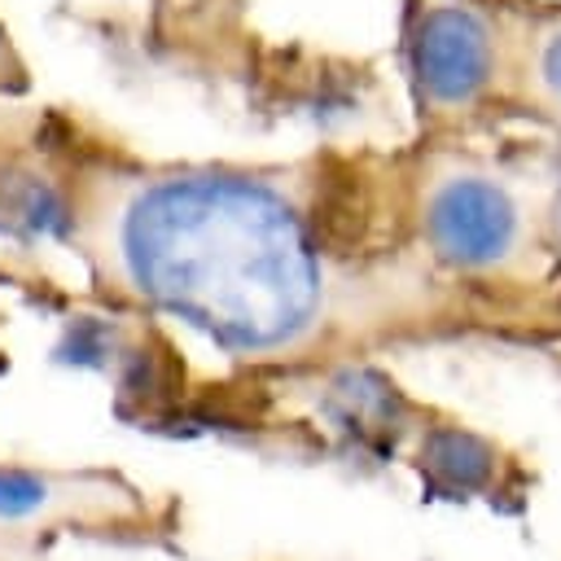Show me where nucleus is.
Masks as SVG:
<instances>
[{
	"mask_svg": "<svg viewBox=\"0 0 561 561\" xmlns=\"http://www.w3.org/2000/svg\"><path fill=\"white\" fill-rule=\"evenodd\" d=\"M79 175V197L48 175L61 197L57 237L79 232L123 289L232 351H272L316 324L320 245L276 184L224 167Z\"/></svg>",
	"mask_w": 561,
	"mask_h": 561,
	"instance_id": "f257e3e1",
	"label": "nucleus"
},
{
	"mask_svg": "<svg viewBox=\"0 0 561 561\" xmlns=\"http://www.w3.org/2000/svg\"><path fill=\"white\" fill-rule=\"evenodd\" d=\"M403 48L416 96L438 114L482 105L513 61V35L482 0H416Z\"/></svg>",
	"mask_w": 561,
	"mask_h": 561,
	"instance_id": "f03ea898",
	"label": "nucleus"
},
{
	"mask_svg": "<svg viewBox=\"0 0 561 561\" xmlns=\"http://www.w3.org/2000/svg\"><path fill=\"white\" fill-rule=\"evenodd\" d=\"M421 232L430 250L465 272H495L522 250V206L486 171L451 167L425 184Z\"/></svg>",
	"mask_w": 561,
	"mask_h": 561,
	"instance_id": "7ed1b4c3",
	"label": "nucleus"
},
{
	"mask_svg": "<svg viewBox=\"0 0 561 561\" xmlns=\"http://www.w3.org/2000/svg\"><path fill=\"white\" fill-rule=\"evenodd\" d=\"M522 92L552 118H561V9H543L526 18L522 35H513V61Z\"/></svg>",
	"mask_w": 561,
	"mask_h": 561,
	"instance_id": "20e7f679",
	"label": "nucleus"
},
{
	"mask_svg": "<svg viewBox=\"0 0 561 561\" xmlns=\"http://www.w3.org/2000/svg\"><path fill=\"white\" fill-rule=\"evenodd\" d=\"M425 465L430 473L451 486V491H473L486 482L491 473V447L478 443L473 434H460V430H438L430 443H425Z\"/></svg>",
	"mask_w": 561,
	"mask_h": 561,
	"instance_id": "39448f33",
	"label": "nucleus"
},
{
	"mask_svg": "<svg viewBox=\"0 0 561 561\" xmlns=\"http://www.w3.org/2000/svg\"><path fill=\"white\" fill-rule=\"evenodd\" d=\"M44 504V482L22 469H0V517H22Z\"/></svg>",
	"mask_w": 561,
	"mask_h": 561,
	"instance_id": "423d86ee",
	"label": "nucleus"
},
{
	"mask_svg": "<svg viewBox=\"0 0 561 561\" xmlns=\"http://www.w3.org/2000/svg\"><path fill=\"white\" fill-rule=\"evenodd\" d=\"M31 88V66L13 39V31L0 18V96H22Z\"/></svg>",
	"mask_w": 561,
	"mask_h": 561,
	"instance_id": "0eeeda50",
	"label": "nucleus"
},
{
	"mask_svg": "<svg viewBox=\"0 0 561 561\" xmlns=\"http://www.w3.org/2000/svg\"><path fill=\"white\" fill-rule=\"evenodd\" d=\"M552 228H557V241H561V193H557V210H552Z\"/></svg>",
	"mask_w": 561,
	"mask_h": 561,
	"instance_id": "6e6552de",
	"label": "nucleus"
}]
</instances>
